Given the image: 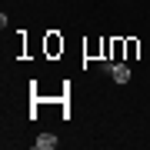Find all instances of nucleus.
<instances>
[{
  "label": "nucleus",
  "mask_w": 150,
  "mask_h": 150,
  "mask_svg": "<svg viewBox=\"0 0 150 150\" xmlns=\"http://www.w3.org/2000/svg\"><path fill=\"white\" fill-rule=\"evenodd\" d=\"M107 70L113 74V80H117V83H127V80H130V67H127V64H117V60H113Z\"/></svg>",
  "instance_id": "obj_1"
},
{
  "label": "nucleus",
  "mask_w": 150,
  "mask_h": 150,
  "mask_svg": "<svg viewBox=\"0 0 150 150\" xmlns=\"http://www.w3.org/2000/svg\"><path fill=\"white\" fill-rule=\"evenodd\" d=\"M33 147H37V150H54L57 147V137L54 134H40L37 140H33Z\"/></svg>",
  "instance_id": "obj_2"
}]
</instances>
